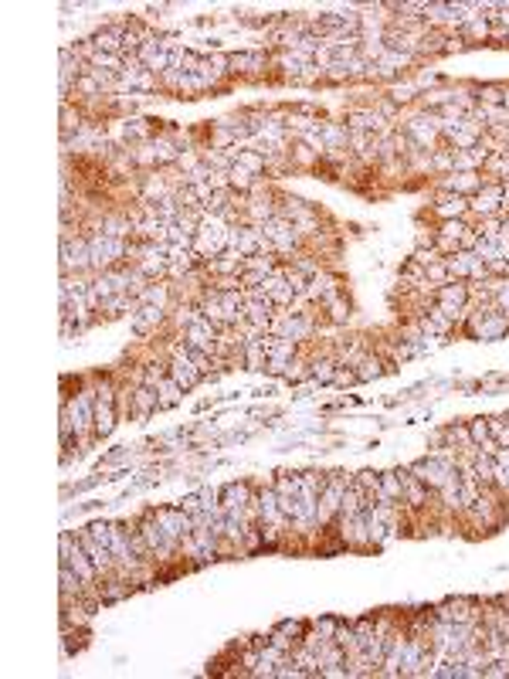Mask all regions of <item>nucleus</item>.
<instances>
[{
    "label": "nucleus",
    "instance_id": "39448f33",
    "mask_svg": "<svg viewBox=\"0 0 509 679\" xmlns=\"http://www.w3.org/2000/svg\"><path fill=\"white\" fill-rule=\"evenodd\" d=\"M214 326L218 323H211L204 313L194 316V323H187V333H184V340H187V347H197V350H214Z\"/></svg>",
    "mask_w": 509,
    "mask_h": 679
},
{
    "label": "nucleus",
    "instance_id": "2eb2a0df",
    "mask_svg": "<svg viewBox=\"0 0 509 679\" xmlns=\"http://www.w3.org/2000/svg\"><path fill=\"white\" fill-rule=\"evenodd\" d=\"M184 394V388L173 381V377H166V381H160L157 384V398H160V408H173L177 401Z\"/></svg>",
    "mask_w": 509,
    "mask_h": 679
},
{
    "label": "nucleus",
    "instance_id": "6e6552de",
    "mask_svg": "<svg viewBox=\"0 0 509 679\" xmlns=\"http://www.w3.org/2000/svg\"><path fill=\"white\" fill-rule=\"evenodd\" d=\"M81 547H85V554L92 557V564H95L99 571H109V567L116 564V557H113V551H109L106 544H99L95 537H88V533H81Z\"/></svg>",
    "mask_w": 509,
    "mask_h": 679
},
{
    "label": "nucleus",
    "instance_id": "dca6fc26",
    "mask_svg": "<svg viewBox=\"0 0 509 679\" xmlns=\"http://www.w3.org/2000/svg\"><path fill=\"white\" fill-rule=\"evenodd\" d=\"M133 404H136V411L146 418L150 411H157V408H160V398H157V391H153V388H140V391L133 394Z\"/></svg>",
    "mask_w": 509,
    "mask_h": 679
},
{
    "label": "nucleus",
    "instance_id": "9b49d317",
    "mask_svg": "<svg viewBox=\"0 0 509 679\" xmlns=\"http://www.w3.org/2000/svg\"><path fill=\"white\" fill-rule=\"evenodd\" d=\"M244 503H251V492L244 482H231L221 489V506L224 510H244Z\"/></svg>",
    "mask_w": 509,
    "mask_h": 679
},
{
    "label": "nucleus",
    "instance_id": "f03ea898",
    "mask_svg": "<svg viewBox=\"0 0 509 679\" xmlns=\"http://www.w3.org/2000/svg\"><path fill=\"white\" fill-rule=\"evenodd\" d=\"M92 421H95V398H92V391L75 394V401H72V404L65 408V414H61V435L68 439L72 428H75V432H85Z\"/></svg>",
    "mask_w": 509,
    "mask_h": 679
},
{
    "label": "nucleus",
    "instance_id": "0eeeda50",
    "mask_svg": "<svg viewBox=\"0 0 509 679\" xmlns=\"http://www.w3.org/2000/svg\"><path fill=\"white\" fill-rule=\"evenodd\" d=\"M170 377H173V381H177V384H180V388L187 391V388H194V384L200 381V377H204V374L197 370V363H194L191 357L177 354V357L170 360Z\"/></svg>",
    "mask_w": 509,
    "mask_h": 679
},
{
    "label": "nucleus",
    "instance_id": "4be33fe9",
    "mask_svg": "<svg viewBox=\"0 0 509 679\" xmlns=\"http://www.w3.org/2000/svg\"><path fill=\"white\" fill-rule=\"evenodd\" d=\"M326 140H329V143H343L347 136H343V133H340L336 126H326Z\"/></svg>",
    "mask_w": 509,
    "mask_h": 679
},
{
    "label": "nucleus",
    "instance_id": "1a4fd4ad",
    "mask_svg": "<svg viewBox=\"0 0 509 679\" xmlns=\"http://www.w3.org/2000/svg\"><path fill=\"white\" fill-rule=\"evenodd\" d=\"M503 198H506V191H503L499 184H486V187L475 194V204H472V207H475L479 214H492V211L503 204Z\"/></svg>",
    "mask_w": 509,
    "mask_h": 679
},
{
    "label": "nucleus",
    "instance_id": "f8f14e48",
    "mask_svg": "<svg viewBox=\"0 0 509 679\" xmlns=\"http://www.w3.org/2000/svg\"><path fill=\"white\" fill-rule=\"evenodd\" d=\"M438 303H441V309L448 316H455L459 306L465 303V285H445V289H438Z\"/></svg>",
    "mask_w": 509,
    "mask_h": 679
},
{
    "label": "nucleus",
    "instance_id": "20e7f679",
    "mask_svg": "<svg viewBox=\"0 0 509 679\" xmlns=\"http://www.w3.org/2000/svg\"><path fill=\"white\" fill-rule=\"evenodd\" d=\"M153 517L160 519V526H163V533L170 537V540H184L187 533H194V517L184 510V506H177V510H157Z\"/></svg>",
    "mask_w": 509,
    "mask_h": 679
},
{
    "label": "nucleus",
    "instance_id": "a211bd4d",
    "mask_svg": "<svg viewBox=\"0 0 509 679\" xmlns=\"http://www.w3.org/2000/svg\"><path fill=\"white\" fill-rule=\"evenodd\" d=\"M462 211H465V198H459V194H455V198H445V200H441V204H438V214H441L445 221H452V218H459Z\"/></svg>",
    "mask_w": 509,
    "mask_h": 679
},
{
    "label": "nucleus",
    "instance_id": "f3484780",
    "mask_svg": "<svg viewBox=\"0 0 509 679\" xmlns=\"http://www.w3.org/2000/svg\"><path fill=\"white\" fill-rule=\"evenodd\" d=\"M228 65H231L235 72L238 68H241V72H258V68L265 65V58H262V55H244V51H241V55H231V58H228Z\"/></svg>",
    "mask_w": 509,
    "mask_h": 679
},
{
    "label": "nucleus",
    "instance_id": "412c9836",
    "mask_svg": "<svg viewBox=\"0 0 509 679\" xmlns=\"http://www.w3.org/2000/svg\"><path fill=\"white\" fill-rule=\"evenodd\" d=\"M360 367H363V370H360V374H356V377H360V381H367V377H377V374H381V370H384V367H381V360H363V363H360Z\"/></svg>",
    "mask_w": 509,
    "mask_h": 679
},
{
    "label": "nucleus",
    "instance_id": "7ed1b4c3",
    "mask_svg": "<svg viewBox=\"0 0 509 679\" xmlns=\"http://www.w3.org/2000/svg\"><path fill=\"white\" fill-rule=\"evenodd\" d=\"M88 251H92V265L95 269H109L116 258H122L126 251H129V245L122 238H113V235H106L102 228L88 238Z\"/></svg>",
    "mask_w": 509,
    "mask_h": 679
},
{
    "label": "nucleus",
    "instance_id": "423d86ee",
    "mask_svg": "<svg viewBox=\"0 0 509 679\" xmlns=\"http://www.w3.org/2000/svg\"><path fill=\"white\" fill-rule=\"evenodd\" d=\"M116 428V408H113V391L102 388L99 391V401H95V432L99 435H109Z\"/></svg>",
    "mask_w": 509,
    "mask_h": 679
},
{
    "label": "nucleus",
    "instance_id": "6ab92c4d",
    "mask_svg": "<svg viewBox=\"0 0 509 679\" xmlns=\"http://www.w3.org/2000/svg\"><path fill=\"white\" fill-rule=\"evenodd\" d=\"M350 126L353 129H377V126H381V116H377V113H353Z\"/></svg>",
    "mask_w": 509,
    "mask_h": 679
},
{
    "label": "nucleus",
    "instance_id": "9d476101",
    "mask_svg": "<svg viewBox=\"0 0 509 679\" xmlns=\"http://www.w3.org/2000/svg\"><path fill=\"white\" fill-rule=\"evenodd\" d=\"M163 320V306H140V313L133 316V329H136V336H146V333H153V326Z\"/></svg>",
    "mask_w": 509,
    "mask_h": 679
},
{
    "label": "nucleus",
    "instance_id": "f257e3e1",
    "mask_svg": "<svg viewBox=\"0 0 509 679\" xmlns=\"http://www.w3.org/2000/svg\"><path fill=\"white\" fill-rule=\"evenodd\" d=\"M228 238H231V228L224 224V218L204 211V218H200V224H197V231H194V251L197 255L218 258V255L228 248Z\"/></svg>",
    "mask_w": 509,
    "mask_h": 679
},
{
    "label": "nucleus",
    "instance_id": "aec40b11",
    "mask_svg": "<svg viewBox=\"0 0 509 679\" xmlns=\"http://www.w3.org/2000/svg\"><path fill=\"white\" fill-rule=\"evenodd\" d=\"M122 133H126L129 140H140V136H150V126H146L143 119H126Z\"/></svg>",
    "mask_w": 509,
    "mask_h": 679
},
{
    "label": "nucleus",
    "instance_id": "4468645a",
    "mask_svg": "<svg viewBox=\"0 0 509 679\" xmlns=\"http://www.w3.org/2000/svg\"><path fill=\"white\" fill-rule=\"evenodd\" d=\"M231 157H235V166L248 170L251 177L265 166V157H262V153H255V150H231Z\"/></svg>",
    "mask_w": 509,
    "mask_h": 679
},
{
    "label": "nucleus",
    "instance_id": "ddd939ff",
    "mask_svg": "<svg viewBox=\"0 0 509 679\" xmlns=\"http://www.w3.org/2000/svg\"><path fill=\"white\" fill-rule=\"evenodd\" d=\"M445 187L455 191V194L462 198V194H479V191H482V180L469 170V173H452V180H445Z\"/></svg>",
    "mask_w": 509,
    "mask_h": 679
}]
</instances>
